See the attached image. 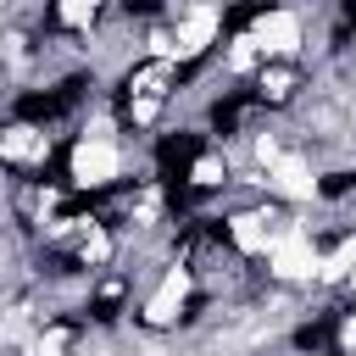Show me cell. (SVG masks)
I'll list each match as a JSON object with an SVG mask.
<instances>
[{"label":"cell","instance_id":"1","mask_svg":"<svg viewBox=\"0 0 356 356\" xmlns=\"http://www.w3.org/2000/svg\"><path fill=\"white\" fill-rule=\"evenodd\" d=\"M200 156H206L200 134H161L156 139V172H161V184H184Z\"/></svg>","mask_w":356,"mask_h":356},{"label":"cell","instance_id":"2","mask_svg":"<svg viewBox=\"0 0 356 356\" xmlns=\"http://www.w3.org/2000/svg\"><path fill=\"white\" fill-rule=\"evenodd\" d=\"M72 111V100L61 95V83L50 89V95H17L11 100V117L17 122H56V117H67Z\"/></svg>","mask_w":356,"mask_h":356},{"label":"cell","instance_id":"3","mask_svg":"<svg viewBox=\"0 0 356 356\" xmlns=\"http://www.w3.org/2000/svg\"><path fill=\"white\" fill-rule=\"evenodd\" d=\"M250 106H256V89H234V95H222V100L211 106V128H217V134H234V128L245 122Z\"/></svg>","mask_w":356,"mask_h":356},{"label":"cell","instance_id":"4","mask_svg":"<svg viewBox=\"0 0 356 356\" xmlns=\"http://www.w3.org/2000/svg\"><path fill=\"white\" fill-rule=\"evenodd\" d=\"M278 0H239V6H228V17H222V33H245L256 17H267Z\"/></svg>","mask_w":356,"mask_h":356},{"label":"cell","instance_id":"5","mask_svg":"<svg viewBox=\"0 0 356 356\" xmlns=\"http://www.w3.org/2000/svg\"><path fill=\"white\" fill-rule=\"evenodd\" d=\"M67 178H72V139H61V145L50 150V161L39 167V184H56V189H61Z\"/></svg>","mask_w":356,"mask_h":356},{"label":"cell","instance_id":"6","mask_svg":"<svg viewBox=\"0 0 356 356\" xmlns=\"http://www.w3.org/2000/svg\"><path fill=\"white\" fill-rule=\"evenodd\" d=\"M334 328H339V317H317V323H306V328H295V345H300V350H328V339H334Z\"/></svg>","mask_w":356,"mask_h":356},{"label":"cell","instance_id":"7","mask_svg":"<svg viewBox=\"0 0 356 356\" xmlns=\"http://www.w3.org/2000/svg\"><path fill=\"white\" fill-rule=\"evenodd\" d=\"M117 312H122V289H117V284H111V289H100V295L89 300V317H95V323H111Z\"/></svg>","mask_w":356,"mask_h":356},{"label":"cell","instance_id":"8","mask_svg":"<svg viewBox=\"0 0 356 356\" xmlns=\"http://www.w3.org/2000/svg\"><path fill=\"white\" fill-rule=\"evenodd\" d=\"M200 195H206V189H195V184H167V211H178V217H184Z\"/></svg>","mask_w":356,"mask_h":356},{"label":"cell","instance_id":"9","mask_svg":"<svg viewBox=\"0 0 356 356\" xmlns=\"http://www.w3.org/2000/svg\"><path fill=\"white\" fill-rule=\"evenodd\" d=\"M356 189V172H328L323 178V200H339V195H350Z\"/></svg>","mask_w":356,"mask_h":356},{"label":"cell","instance_id":"10","mask_svg":"<svg viewBox=\"0 0 356 356\" xmlns=\"http://www.w3.org/2000/svg\"><path fill=\"white\" fill-rule=\"evenodd\" d=\"M122 11L128 17H150V11H161V0H122Z\"/></svg>","mask_w":356,"mask_h":356},{"label":"cell","instance_id":"11","mask_svg":"<svg viewBox=\"0 0 356 356\" xmlns=\"http://www.w3.org/2000/svg\"><path fill=\"white\" fill-rule=\"evenodd\" d=\"M339 11H345V22H350V28H356V0H345V6H339Z\"/></svg>","mask_w":356,"mask_h":356},{"label":"cell","instance_id":"12","mask_svg":"<svg viewBox=\"0 0 356 356\" xmlns=\"http://www.w3.org/2000/svg\"><path fill=\"white\" fill-rule=\"evenodd\" d=\"M328 356H339V350H328Z\"/></svg>","mask_w":356,"mask_h":356}]
</instances>
